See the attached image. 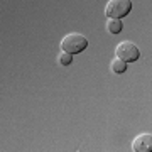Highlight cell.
<instances>
[{
	"label": "cell",
	"instance_id": "7a4b0ae2",
	"mask_svg": "<svg viewBox=\"0 0 152 152\" xmlns=\"http://www.w3.org/2000/svg\"><path fill=\"white\" fill-rule=\"evenodd\" d=\"M132 10V0H108L105 14L108 19H122Z\"/></svg>",
	"mask_w": 152,
	"mask_h": 152
},
{
	"label": "cell",
	"instance_id": "52a82bcc",
	"mask_svg": "<svg viewBox=\"0 0 152 152\" xmlns=\"http://www.w3.org/2000/svg\"><path fill=\"white\" fill-rule=\"evenodd\" d=\"M58 61H59V64H63V66H69L71 61H73V54L63 51V53H59V56H58Z\"/></svg>",
	"mask_w": 152,
	"mask_h": 152
},
{
	"label": "cell",
	"instance_id": "5b68a950",
	"mask_svg": "<svg viewBox=\"0 0 152 152\" xmlns=\"http://www.w3.org/2000/svg\"><path fill=\"white\" fill-rule=\"evenodd\" d=\"M122 20L120 19H108L107 20V31L110 34H120L122 32Z\"/></svg>",
	"mask_w": 152,
	"mask_h": 152
},
{
	"label": "cell",
	"instance_id": "3957f363",
	"mask_svg": "<svg viewBox=\"0 0 152 152\" xmlns=\"http://www.w3.org/2000/svg\"><path fill=\"white\" fill-rule=\"evenodd\" d=\"M115 54H117V58H120V59L125 61V63H134V61L139 59L140 51H139V48H137L134 42H130V41H122V42L115 48Z\"/></svg>",
	"mask_w": 152,
	"mask_h": 152
},
{
	"label": "cell",
	"instance_id": "277c9868",
	"mask_svg": "<svg viewBox=\"0 0 152 152\" xmlns=\"http://www.w3.org/2000/svg\"><path fill=\"white\" fill-rule=\"evenodd\" d=\"M134 152H152V135L151 134H140L132 142Z\"/></svg>",
	"mask_w": 152,
	"mask_h": 152
},
{
	"label": "cell",
	"instance_id": "8992f818",
	"mask_svg": "<svg viewBox=\"0 0 152 152\" xmlns=\"http://www.w3.org/2000/svg\"><path fill=\"white\" fill-rule=\"evenodd\" d=\"M110 68H112V71H113V73L122 75V73H125V71H127V63H125V61H122L120 58H115V59L110 63Z\"/></svg>",
	"mask_w": 152,
	"mask_h": 152
},
{
	"label": "cell",
	"instance_id": "6da1fadb",
	"mask_svg": "<svg viewBox=\"0 0 152 152\" xmlns=\"http://www.w3.org/2000/svg\"><path fill=\"white\" fill-rule=\"evenodd\" d=\"M88 46V39L83 36V34H78V32H71L68 36L63 37L61 41V49L66 51V53H69V54H78V53H81L85 51Z\"/></svg>",
	"mask_w": 152,
	"mask_h": 152
}]
</instances>
